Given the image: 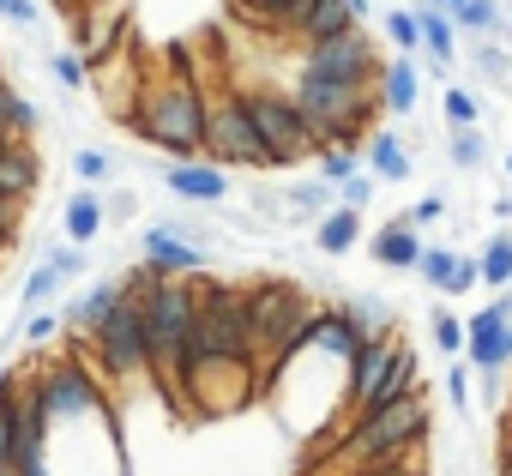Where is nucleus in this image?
Returning a JSON list of instances; mask_svg holds the SVG:
<instances>
[{"instance_id":"f257e3e1","label":"nucleus","mask_w":512,"mask_h":476,"mask_svg":"<svg viewBox=\"0 0 512 476\" xmlns=\"http://www.w3.org/2000/svg\"><path fill=\"white\" fill-rule=\"evenodd\" d=\"M205 79H151L133 91V103L121 109L127 133H139L151 151H163L169 163H193L205 145Z\"/></svg>"},{"instance_id":"f03ea898","label":"nucleus","mask_w":512,"mask_h":476,"mask_svg":"<svg viewBox=\"0 0 512 476\" xmlns=\"http://www.w3.org/2000/svg\"><path fill=\"white\" fill-rule=\"evenodd\" d=\"M241 296H247V326H253V368H260V386H266V374H272L278 362H290V356L308 344L320 308H314L308 290L290 284V278H266V284L241 290Z\"/></svg>"},{"instance_id":"7ed1b4c3","label":"nucleus","mask_w":512,"mask_h":476,"mask_svg":"<svg viewBox=\"0 0 512 476\" xmlns=\"http://www.w3.org/2000/svg\"><path fill=\"white\" fill-rule=\"evenodd\" d=\"M422 434H428V398H422V386H416V392H404V398H392V404H374V410L350 416L344 434H338V458H344L350 470H362V464H392V458H416Z\"/></svg>"},{"instance_id":"20e7f679","label":"nucleus","mask_w":512,"mask_h":476,"mask_svg":"<svg viewBox=\"0 0 512 476\" xmlns=\"http://www.w3.org/2000/svg\"><path fill=\"white\" fill-rule=\"evenodd\" d=\"M139 302V326H145V356H151V380L163 392H175V362L181 344L193 332V278H157L151 290L133 296Z\"/></svg>"},{"instance_id":"39448f33","label":"nucleus","mask_w":512,"mask_h":476,"mask_svg":"<svg viewBox=\"0 0 512 476\" xmlns=\"http://www.w3.org/2000/svg\"><path fill=\"white\" fill-rule=\"evenodd\" d=\"M235 97H241V109H247L253 133H260V145H266V163H272V169L308 163V157L320 151V145H314V127L302 121V109L290 103V91H278V85H235Z\"/></svg>"},{"instance_id":"423d86ee","label":"nucleus","mask_w":512,"mask_h":476,"mask_svg":"<svg viewBox=\"0 0 512 476\" xmlns=\"http://www.w3.org/2000/svg\"><path fill=\"white\" fill-rule=\"evenodd\" d=\"M91 338V356H97V374L115 380V386H139L151 380V356H145V326H139V302L121 290V302L85 332Z\"/></svg>"},{"instance_id":"0eeeda50","label":"nucleus","mask_w":512,"mask_h":476,"mask_svg":"<svg viewBox=\"0 0 512 476\" xmlns=\"http://www.w3.org/2000/svg\"><path fill=\"white\" fill-rule=\"evenodd\" d=\"M25 386H31V398L43 404L49 428H73V422L109 416L103 380H97V368H85V362H49V368H37Z\"/></svg>"},{"instance_id":"6e6552de","label":"nucleus","mask_w":512,"mask_h":476,"mask_svg":"<svg viewBox=\"0 0 512 476\" xmlns=\"http://www.w3.org/2000/svg\"><path fill=\"white\" fill-rule=\"evenodd\" d=\"M199 157L217 163V169H272L260 133H253V121H247V109L235 97V85H223L205 103V145H199Z\"/></svg>"},{"instance_id":"1a4fd4ad","label":"nucleus","mask_w":512,"mask_h":476,"mask_svg":"<svg viewBox=\"0 0 512 476\" xmlns=\"http://www.w3.org/2000/svg\"><path fill=\"white\" fill-rule=\"evenodd\" d=\"M296 73H314V79H338V85H380V49H374V37H368L362 25H350L344 37L308 43Z\"/></svg>"},{"instance_id":"9d476101","label":"nucleus","mask_w":512,"mask_h":476,"mask_svg":"<svg viewBox=\"0 0 512 476\" xmlns=\"http://www.w3.org/2000/svg\"><path fill=\"white\" fill-rule=\"evenodd\" d=\"M139 266H151L157 278H199L205 272V248L187 242L175 223H151L139 235Z\"/></svg>"},{"instance_id":"9b49d317","label":"nucleus","mask_w":512,"mask_h":476,"mask_svg":"<svg viewBox=\"0 0 512 476\" xmlns=\"http://www.w3.org/2000/svg\"><path fill=\"white\" fill-rule=\"evenodd\" d=\"M506 326H512V302H506V296H494L482 314L464 320V356H470V368H482V374L512 368V362H506Z\"/></svg>"},{"instance_id":"f8f14e48","label":"nucleus","mask_w":512,"mask_h":476,"mask_svg":"<svg viewBox=\"0 0 512 476\" xmlns=\"http://www.w3.org/2000/svg\"><path fill=\"white\" fill-rule=\"evenodd\" d=\"M163 187H169L175 199H187V205H223V199H229V175H223L217 163H205V157H193V163H163Z\"/></svg>"},{"instance_id":"ddd939ff","label":"nucleus","mask_w":512,"mask_h":476,"mask_svg":"<svg viewBox=\"0 0 512 476\" xmlns=\"http://www.w3.org/2000/svg\"><path fill=\"white\" fill-rule=\"evenodd\" d=\"M422 248H428V235H422L416 223H404V217H392V223L374 235V242H368V254H374L380 266H392V272H416Z\"/></svg>"},{"instance_id":"4468645a","label":"nucleus","mask_w":512,"mask_h":476,"mask_svg":"<svg viewBox=\"0 0 512 476\" xmlns=\"http://www.w3.org/2000/svg\"><path fill=\"white\" fill-rule=\"evenodd\" d=\"M356 25V13H350V0H308V7L296 13V25H290V37L308 49V43H326V37H344Z\"/></svg>"},{"instance_id":"2eb2a0df","label":"nucleus","mask_w":512,"mask_h":476,"mask_svg":"<svg viewBox=\"0 0 512 476\" xmlns=\"http://www.w3.org/2000/svg\"><path fill=\"white\" fill-rule=\"evenodd\" d=\"M308 344H314L320 356H332V362H350V356L362 350V332H356V320H350L344 308H320V314H314Z\"/></svg>"},{"instance_id":"dca6fc26","label":"nucleus","mask_w":512,"mask_h":476,"mask_svg":"<svg viewBox=\"0 0 512 476\" xmlns=\"http://www.w3.org/2000/svg\"><path fill=\"white\" fill-rule=\"evenodd\" d=\"M103 193L97 187H73V199L61 205V229H67V242L73 248H91L97 242V235H103Z\"/></svg>"},{"instance_id":"f3484780","label":"nucleus","mask_w":512,"mask_h":476,"mask_svg":"<svg viewBox=\"0 0 512 476\" xmlns=\"http://www.w3.org/2000/svg\"><path fill=\"white\" fill-rule=\"evenodd\" d=\"M380 115H410L416 109V97H422V79H416V61L410 55H398L392 67H380Z\"/></svg>"},{"instance_id":"a211bd4d","label":"nucleus","mask_w":512,"mask_h":476,"mask_svg":"<svg viewBox=\"0 0 512 476\" xmlns=\"http://www.w3.org/2000/svg\"><path fill=\"white\" fill-rule=\"evenodd\" d=\"M37 187H43V163H37L31 145H19V151L0 157V199H7V205H25Z\"/></svg>"},{"instance_id":"6ab92c4d","label":"nucleus","mask_w":512,"mask_h":476,"mask_svg":"<svg viewBox=\"0 0 512 476\" xmlns=\"http://www.w3.org/2000/svg\"><path fill=\"white\" fill-rule=\"evenodd\" d=\"M362 157H368V169H374L380 181H410V151H404V139H398V133L374 127V133L362 139Z\"/></svg>"},{"instance_id":"aec40b11","label":"nucleus","mask_w":512,"mask_h":476,"mask_svg":"<svg viewBox=\"0 0 512 476\" xmlns=\"http://www.w3.org/2000/svg\"><path fill=\"white\" fill-rule=\"evenodd\" d=\"M115 302H121V278H103V284H91L79 302H67V308H61V326H73V332H91V326H97V320H103Z\"/></svg>"},{"instance_id":"412c9836","label":"nucleus","mask_w":512,"mask_h":476,"mask_svg":"<svg viewBox=\"0 0 512 476\" xmlns=\"http://www.w3.org/2000/svg\"><path fill=\"white\" fill-rule=\"evenodd\" d=\"M356 242H362V211L332 205V211L314 223V248H320V254H350Z\"/></svg>"},{"instance_id":"4be33fe9","label":"nucleus","mask_w":512,"mask_h":476,"mask_svg":"<svg viewBox=\"0 0 512 476\" xmlns=\"http://www.w3.org/2000/svg\"><path fill=\"white\" fill-rule=\"evenodd\" d=\"M43 127V109L19 91V85H7L0 79V133H13V139H31Z\"/></svg>"},{"instance_id":"5701e85b","label":"nucleus","mask_w":512,"mask_h":476,"mask_svg":"<svg viewBox=\"0 0 512 476\" xmlns=\"http://www.w3.org/2000/svg\"><path fill=\"white\" fill-rule=\"evenodd\" d=\"M416 37H422V49H434L440 67H446L452 49H458V31H452V19H446L440 7H416Z\"/></svg>"},{"instance_id":"b1692460","label":"nucleus","mask_w":512,"mask_h":476,"mask_svg":"<svg viewBox=\"0 0 512 476\" xmlns=\"http://www.w3.org/2000/svg\"><path fill=\"white\" fill-rule=\"evenodd\" d=\"M338 308L356 320V332H362V338H386V332H392V320H398L386 296H350V302H338Z\"/></svg>"},{"instance_id":"393cba45","label":"nucleus","mask_w":512,"mask_h":476,"mask_svg":"<svg viewBox=\"0 0 512 476\" xmlns=\"http://www.w3.org/2000/svg\"><path fill=\"white\" fill-rule=\"evenodd\" d=\"M302 7H308V0H235V13L253 19V25H266V31H290Z\"/></svg>"},{"instance_id":"a878e982","label":"nucleus","mask_w":512,"mask_h":476,"mask_svg":"<svg viewBox=\"0 0 512 476\" xmlns=\"http://www.w3.org/2000/svg\"><path fill=\"white\" fill-rule=\"evenodd\" d=\"M476 278H482L488 290H506V284H512V235H494V242L482 248V260H476Z\"/></svg>"},{"instance_id":"bb28decb","label":"nucleus","mask_w":512,"mask_h":476,"mask_svg":"<svg viewBox=\"0 0 512 476\" xmlns=\"http://www.w3.org/2000/svg\"><path fill=\"white\" fill-rule=\"evenodd\" d=\"M338 205V193L326 181H308V187H290L284 193V217H326Z\"/></svg>"},{"instance_id":"cd10ccee","label":"nucleus","mask_w":512,"mask_h":476,"mask_svg":"<svg viewBox=\"0 0 512 476\" xmlns=\"http://www.w3.org/2000/svg\"><path fill=\"white\" fill-rule=\"evenodd\" d=\"M446 19H452V31H494L500 25V7H494V0H458Z\"/></svg>"},{"instance_id":"c85d7f7f","label":"nucleus","mask_w":512,"mask_h":476,"mask_svg":"<svg viewBox=\"0 0 512 476\" xmlns=\"http://www.w3.org/2000/svg\"><path fill=\"white\" fill-rule=\"evenodd\" d=\"M320 157V181L326 187H338V181H350L356 169H362V151H338V145H326V151H314Z\"/></svg>"},{"instance_id":"c756f323","label":"nucleus","mask_w":512,"mask_h":476,"mask_svg":"<svg viewBox=\"0 0 512 476\" xmlns=\"http://www.w3.org/2000/svg\"><path fill=\"white\" fill-rule=\"evenodd\" d=\"M43 266L61 278V284H73V278H85V248H73V242H61V248H43Z\"/></svg>"},{"instance_id":"7c9ffc66","label":"nucleus","mask_w":512,"mask_h":476,"mask_svg":"<svg viewBox=\"0 0 512 476\" xmlns=\"http://www.w3.org/2000/svg\"><path fill=\"white\" fill-rule=\"evenodd\" d=\"M416 272L434 284V290H452V272H458V254L452 248H422V260H416Z\"/></svg>"},{"instance_id":"2f4dec72","label":"nucleus","mask_w":512,"mask_h":476,"mask_svg":"<svg viewBox=\"0 0 512 476\" xmlns=\"http://www.w3.org/2000/svg\"><path fill=\"white\" fill-rule=\"evenodd\" d=\"M55 290H61V278H55L49 266H37V272L25 278V290H19V314H37L43 302H55Z\"/></svg>"},{"instance_id":"473e14b6","label":"nucleus","mask_w":512,"mask_h":476,"mask_svg":"<svg viewBox=\"0 0 512 476\" xmlns=\"http://www.w3.org/2000/svg\"><path fill=\"white\" fill-rule=\"evenodd\" d=\"M49 73H55L67 91H85V85H91V67H85V55H79V49H61V55H49Z\"/></svg>"},{"instance_id":"72a5a7b5","label":"nucleus","mask_w":512,"mask_h":476,"mask_svg":"<svg viewBox=\"0 0 512 476\" xmlns=\"http://www.w3.org/2000/svg\"><path fill=\"white\" fill-rule=\"evenodd\" d=\"M446 151H452L458 169H482V157H488V145H482L476 127H452V145H446Z\"/></svg>"},{"instance_id":"f704fd0d","label":"nucleus","mask_w":512,"mask_h":476,"mask_svg":"<svg viewBox=\"0 0 512 476\" xmlns=\"http://www.w3.org/2000/svg\"><path fill=\"white\" fill-rule=\"evenodd\" d=\"M446 121H452V127H476V121H482V103H476V91H464V85H446Z\"/></svg>"},{"instance_id":"c9c22d12","label":"nucleus","mask_w":512,"mask_h":476,"mask_svg":"<svg viewBox=\"0 0 512 476\" xmlns=\"http://www.w3.org/2000/svg\"><path fill=\"white\" fill-rule=\"evenodd\" d=\"M386 37H392L398 55H416V49H422V37H416V13H410V7L392 13V19H386Z\"/></svg>"},{"instance_id":"e433bc0d","label":"nucleus","mask_w":512,"mask_h":476,"mask_svg":"<svg viewBox=\"0 0 512 476\" xmlns=\"http://www.w3.org/2000/svg\"><path fill=\"white\" fill-rule=\"evenodd\" d=\"M73 175H79V181H109V175H115V157L85 145V151H73Z\"/></svg>"},{"instance_id":"4c0bfd02","label":"nucleus","mask_w":512,"mask_h":476,"mask_svg":"<svg viewBox=\"0 0 512 476\" xmlns=\"http://www.w3.org/2000/svg\"><path fill=\"white\" fill-rule=\"evenodd\" d=\"M332 193H338V205H344V211H362V205L374 199V175H362V169H356V175H350V181H338Z\"/></svg>"},{"instance_id":"58836bf2","label":"nucleus","mask_w":512,"mask_h":476,"mask_svg":"<svg viewBox=\"0 0 512 476\" xmlns=\"http://www.w3.org/2000/svg\"><path fill=\"white\" fill-rule=\"evenodd\" d=\"M440 217H446V199H440V193H422V199L404 211V223H416V229H428V223H440Z\"/></svg>"},{"instance_id":"ea45409f","label":"nucleus","mask_w":512,"mask_h":476,"mask_svg":"<svg viewBox=\"0 0 512 476\" xmlns=\"http://www.w3.org/2000/svg\"><path fill=\"white\" fill-rule=\"evenodd\" d=\"M440 380H446V404L452 410H470V368H446Z\"/></svg>"},{"instance_id":"a19ab883","label":"nucleus","mask_w":512,"mask_h":476,"mask_svg":"<svg viewBox=\"0 0 512 476\" xmlns=\"http://www.w3.org/2000/svg\"><path fill=\"white\" fill-rule=\"evenodd\" d=\"M434 344H440V350H464V320L434 314Z\"/></svg>"},{"instance_id":"79ce46f5","label":"nucleus","mask_w":512,"mask_h":476,"mask_svg":"<svg viewBox=\"0 0 512 476\" xmlns=\"http://www.w3.org/2000/svg\"><path fill=\"white\" fill-rule=\"evenodd\" d=\"M55 332H61V314H31L25 320V344H49Z\"/></svg>"},{"instance_id":"37998d69","label":"nucleus","mask_w":512,"mask_h":476,"mask_svg":"<svg viewBox=\"0 0 512 476\" xmlns=\"http://www.w3.org/2000/svg\"><path fill=\"white\" fill-rule=\"evenodd\" d=\"M350 476H422V464H416V458H392V464H362V470H350Z\"/></svg>"},{"instance_id":"c03bdc74","label":"nucleus","mask_w":512,"mask_h":476,"mask_svg":"<svg viewBox=\"0 0 512 476\" xmlns=\"http://www.w3.org/2000/svg\"><path fill=\"white\" fill-rule=\"evenodd\" d=\"M0 19H13V25H37V0H0Z\"/></svg>"},{"instance_id":"a18cd8bd","label":"nucleus","mask_w":512,"mask_h":476,"mask_svg":"<svg viewBox=\"0 0 512 476\" xmlns=\"http://www.w3.org/2000/svg\"><path fill=\"white\" fill-rule=\"evenodd\" d=\"M464 290H476V260L458 254V272H452V290H446V296H464Z\"/></svg>"},{"instance_id":"49530a36","label":"nucleus","mask_w":512,"mask_h":476,"mask_svg":"<svg viewBox=\"0 0 512 476\" xmlns=\"http://www.w3.org/2000/svg\"><path fill=\"white\" fill-rule=\"evenodd\" d=\"M476 67H482V73H500V79L512 73V61H506L500 49H476Z\"/></svg>"},{"instance_id":"de8ad7c7","label":"nucleus","mask_w":512,"mask_h":476,"mask_svg":"<svg viewBox=\"0 0 512 476\" xmlns=\"http://www.w3.org/2000/svg\"><path fill=\"white\" fill-rule=\"evenodd\" d=\"M13 235H19V205H7V199H0V248H7Z\"/></svg>"},{"instance_id":"09e8293b","label":"nucleus","mask_w":512,"mask_h":476,"mask_svg":"<svg viewBox=\"0 0 512 476\" xmlns=\"http://www.w3.org/2000/svg\"><path fill=\"white\" fill-rule=\"evenodd\" d=\"M494 470H500V476H512V428L500 434V458H494Z\"/></svg>"},{"instance_id":"8fccbe9b","label":"nucleus","mask_w":512,"mask_h":476,"mask_svg":"<svg viewBox=\"0 0 512 476\" xmlns=\"http://www.w3.org/2000/svg\"><path fill=\"white\" fill-rule=\"evenodd\" d=\"M25 139H13V133H0V157H7V151H19Z\"/></svg>"},{"instance_id":"3c124183","label":"nucleus","mask_w":512,"mask_h":476,"mask_svg":"<svg viewBox=\"0 0 512 476\" xmlns=\"http://www.w3.org/2000/svg\"><path fill=\"white\" fill-rule=\"evenodd\" d=\"M422 7H440V13H452V7H458V0H422Z\"/></svg>"},{"instance_id":"603ef678","label":"nucleus","mask_w":512,"mask_h":476,"mask_svg":"<svg viewBox=\"0 0 512 476\" xmlns=\"http://www.w3.org/2000/svg\"><path fill=\"white\" fill-rule=\"evenodd\" d=\"M506 428H512V386H506Z\"/></svg>"},{"instance_id":"864d4df0","label":"nucleus","mask_w":512,"mask_h":476,"mask_svg":"<svg viewBox=\"0 0 512 476\" xmlns=\"http://www.w3.org/2000/svg\"><path fill=\"white\" fill-rule=\"evenodd\" d=\"M506 362H512V326H506Z\"/></svg>"},{"instance_id":"5fc2aeb1","label":"nucleus","mask_w":512,"mask_h":476,"mask_svg":"<svg viewBox=\"0 0 512 476\" xmlns=\"http://www.w3.org/2000/svg\"><path fill=\"white\" fill-rule=\"evenodd\" d=\"M7 374H13V368H7V362H0V380H7Z\"/></svg>"},{"instance_id":"6e6d98bb","label":"nucleus","mask_w":512,"mask_h":476,"mask_svg":"<svg viewBox=\"0 0 512 476\" xmlns=\"http://www.w3.org/2000/svg\"><path fill=\"white\" fill-rule=\"evenodd\" d=\"M500 296H506V302H512V284H506V290H500Z\"/></svg>"},{"instance_id":"4d7b16f0","label":"nucleus","mask_w":512,"mask_h":476,"mask_svg":"<svg viewBox=\"0 0 512 476\" xmlns=\"http://www.w3.org/2000/svg\"><path fill=\"white\" fill-rule=\"evenodd\" d=\"M506 175H512V151H506Z\"/></svg>"},{"instance_id":"13d9d810","label":"nucleus","mask_w":512,"mask_h":476,"mask_svg":"<svg viewBox=\"0 0 512 476\" xmlns=\"http://www.w3.org/2000/svg\"><path fill=\"white\" fill-rule=\"evenodd\" d=\"M506 91H512V73H506Z\"/></svg>"}]
</instances>
